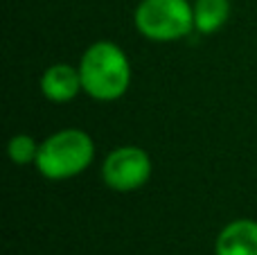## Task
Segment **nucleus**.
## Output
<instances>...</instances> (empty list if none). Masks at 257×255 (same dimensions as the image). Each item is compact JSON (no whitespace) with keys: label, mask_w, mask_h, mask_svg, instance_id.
<instances>
[{"label":"nucleus","mask_w":257,"mask_h":255,"mask_svg":"<svg viewBox=\"0 0 257 255\" xmlns=\"http://www.w3.org/2000/svg\"><path fill=\"white\" fill-rule=\"evenodd\" d=\"M81 86L95 102H115L131 86V61L113 41H95L86 48L79 61Z\"/></svg>","instance_id":"f257e3e1"},{"label":"nucleus","mask_w":257,"mask_h":255,"mask_svg":"<svg viewBox=\"0 0 257 255\" xmlns=\"http://www.w3.org/2000/svg\"><path fill=\"white\" fill-rule=\"evenodd\" d=\"M95 140L84 129H61L41 143L36 170L48 181H68L90 167Z\"/></svg>","instance_id":"f03ea898"},{"label":"nucleus","mask_w":257,"mask_h":255,"mask_svg":"<svg viewBox=\"0 0 257 255\" xmlns=\"http://www.w3.org/2000/svg\"><path fill=\"white\" fill-rule=\"evenodd\" d=\"M133 25L147 41L174 43L194 32V9L190 0H140Z\"/></svg>","instance_id":"7ed1b4c3"},{"label":"nucleus","mask_w":257,"mask_h":255,"mask_svg":"<svg viewBox=\"0 0 257 255\" xmlns=\"http://www.w3.org/2000/svg\"><path fill=\"white\" fill-rule=\"evenodd\" d=\"M151 156L142 147H115L102 163V181L113 192H136L151 179Z\"/></svg>","instance_id":"20e7f679"},{"label":"nucleus","mask_w":257,"mask_h":255,"mask_svg":"<svg viewBox=\"0 0 257 255\" xmlns=\"http://www.w3.org/2000/svg\"><path fill=\"white\" fill-rule=\"evenodd\" d=\"M84 90L79 68L70 63H52L41 75V93L52 104H68Z\"/></svg>","instance_id":"39448f33"},{"label":"nucleus","mask_w":257,"mask_h":255,"mask_svg":"<svg viewBox=\"0 0 257 255\" xmlns=\"http://www.w3.org/2000/svg\"><path fill=\"white\" fill-rule=\"evenodd\" d=\"M214 255H257V221L235 219L221 228Z\"/></svg>","instance_id":"423d86ee"},{"label":"nucleus","mask_w":257,"mask_h":255,"mask_svg":"<svg viewBox=\"0 0 257 255\" xmlns=\"http://www.w3.org/2000/svg\"><path fill=\"white\" fill-rule=\"evenodd\" d=\"M192 9H194V32L201 36H210L228 23L232 5L230 0H194Z\"/></svg>","instance_id":"0eeeda50"},{"label":"nucleus","mask_w":257,"mask_h":255,"mask_svg":"<svg viewBox=\"0 0 257 255\" xmlns=\"http://www.w3.org/2000/svg\"><path fill=\"white\" fill-rule=\"evenodd\" d=\"M41 143H36L34 136L30 134H16L7 145L9 161L14 165H34L36 156H39Z\"/></svg>","instance_id":"6e6552de"}]
</instances>
